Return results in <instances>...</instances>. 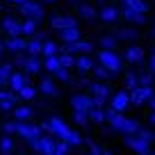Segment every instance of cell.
<instances>
[{"mask_svg":"<svg viewBox=\"0 0 155 155\" xmlns=\"http://www.w3.org/2000/svg\"><path fill=\"white\" fill-rule=\"evenodd\" d=\"M71 107H73V110L91 112L94 107H96V103H94V96H91V94H75V96L71 98Z\"/></svg>","mask_w":155,"mask_h":155,"instance_id":"52a82bcc","label":"cell"},{"mask_svg":"<svg viewBox=\"0 0 155 155\" xmlns=\"http://www.w3.org/2000/svg\"><path fill=\"white\" fill-rule=\"evenodd\" d=\"M16 126H18V121H7V123H2V130H5L7 135H14V132H16Z\"/></svg>","mask_w":155,"mask_h":155,"instance_id":"f6af8a7d","label":"cell"},{"mask_svg":"<svg viewBox=\"0 0 155 155\" xmlns=\"http://www.w3.org/2000/svg\"><path fill=\"white\" fill-rule=\"evenodd\" d=\"M2 30H5L9 37H23V23H18V21L12 18V16L2 18Z\"/></svg>","mask_w":155,"mask_h":155,"instance_id":"4fadbf2b","label":"cell"},{"mask_svg":"<svg viewBox=\"0 0 155 155\" xmlns=\"http://www.w3.org/2000/svg\"><path fill=\"white\" fill-rule=\"evenodd\" d=\"M30 148L41 155H53L57 150V141H53L50 137H37V139H30Z\"/></svg>","mask_w":155,"mask_h":155,"instance_id":"5b68a950","label":"cell"},{"mask_svg":"<svg viewBox=\"0 0 155 155\" xmlns=\"http://www.w3.org/2000/svg\"><path fill=\"white\" fill-rule=\"evenodd\" d=\"M57 32H59V39L64 44H75V41L82 39V34H80L78 28H66V30H57Z\"/></svg>","mask_w":155,"mask_h":155,"instance_id":"d6986e66","label":"cell"},{"mask_svg":"<svg viewBox=\"0 0 155 155\" xmlns=\"http://www.w3.org/2000/svg\"><path fill=\"white\" fill-rule=\"evenodd\" d=\"M25 84H28V73H25V71H14V73H12V78H9V89H12V91L18 94Z\"/></svg>","mask_w":155,"mask_h":155,"instance_id":"5bb4252c","label":"cell"},{"mask_svg":"<svg viewBox=\"0 0 155 155\" xmlns=\"http://www.w3.org/2000/svg\"><path fill=\"white\" fill-rule=\"evenodd\" d=\"M37 23H39V21H34V18L23 21V37H34V32H37Z\"/></svg>","mask_w":155,"mask_h":155,"instance_id":"8d00e7d4","label":"cell"},{"mask_svg":"<svg viewBox=\"0 0 155 155\" xmlns=\"http://www.w3.org/2000/svg\"><path fill=\"white\" fill-rule=\"evenodd\" d=\"M59 50H66V53H73V55H89L94 50V44L91 41H75V44H64Z\"/></svg>","mask_w":155,"mask_h":155,"instance_id":"30bf717a","label":"cell"},{"mask_svg":"<svg viewBox=\"0 0 155 155\" xmlns=\"http://www.w3.org/2000/svg\"><path fill=\"white\" fill-rule=\"evenodd\" d=\"M103 155H112V153H107V150H105V153H103Z\"/></svg>","mask_w":155,"mask_h":155,"instance_id":"6f0895ef","label":"cell"},{"mask_svg":"<svg viewBox=\"0 0 155 155\" xmlns=\"http://www.w3.org/2000/svg\"><path fill=\"white\" fill-rule=\"evenodd\" d=\"M50 25L55 30H66V28H78V21L73 16H53Z\"/></svg>","mask_w":155,"mask_h":155,"instance_id":"e0dca14e","label":"cell"},{"mask_svg":"<svg viewBox=\"0 0 155 155\" xmlns=\"http://www.w3.org/2000/svg\"><path fill=\"white\" fill-rule=\"evenodd\" d=\"M59 64H62L64 68H75V62H78V55L73 53H66V50H59Z\"/></svg>","mask_w":155,"mask_h":155,"instance_id":"7402d4cb","label":"cell"},{"mask_svg":"<svg viewBox=\"0 0 155 155\" xmlns=\"http://www.w3.org/2000/svg\"><path fill=\"white\" fill-rule=\"evenodd\" d=\"M107 121L116 132H123V135H137V130H139V123L135 119H126L121 112L112 110V107L107 110Z\"/></svg>","mask_w":155,"mask_h":155,"instance_id":"6da1fadb","label":"cell"},{"mask_svg":"<svg viewBox=\"0 0 155 155\" xmlns=\"http://www.w3.org/2000/svg\"><path fill=\"white\" fill-rule=\"evenodd\" d=\"M73 121H75L78 126H87V123L91 121V116H89V112H84V110H75L73 112Z\"/></svg>","mask_w":155,"mask_h":155,"instance_id":"836d02e7","label":"cell"},{"mask_svg":"<svg viewBox=\"0 0 155 155\" xmlns=\"http://www.w3.org/2000/svg\"><path fill=\"white\" fill-rule=\"evenodd\" d=\"M116 44H119V37H116V34H105V37H101L103 50H114Z\"/></svg>","mask_w":155,"mask_h":155,"instance_id":"f1b7e54d","label":"cell"},{"mask_svg":"<svg viewBox=\"0 0 155 155\" xmlns=\"http://www.w3.org/2000/svg\"><path fill=\"white\" fill-rule=\"evenodd\" d=\"M39 91L41 94H46V96H57V84H55V80L53 78H44L41 82H39Z\"/></svg>","mask_w":155,"mask_h":155,"instance_id":"44dd1931","label":"cell"},{"mask_svg":"<svg viewBox=\"0 0 155 155\" xmlns=\"http://www.w3.org/2000/svg\"><path fill=\"white\" fill-rule=\"evenodd\" d=\"M148 105H150V110L155 112V96H153V98H150V101H148Z\"/></svg>","mask_w":155,"mask_h":155,"instance_id":"db71d44e","label":"cell"},{"mask_svg":"<svg viewBox=\"0 0 155 155\" xmlns=\"http://www.w3.org/2000/svg\"><path fill=\"white\" fill-rule=\"evenodd\" d=\"M75 68H78V71H82V73H87V71H94V59L89 57V55H78Z\"/></svg>","mask_w":155,"mask_h":155,"instance_id":"603a6c76","label":"cell"},{"mask_svg":"<svg viewBox=\"0 0 155 155\" xmlns=\"http://www.w3.org/2000/svg\"><path fill=\"white\" fill-rule=\"evenodd\" d=\"M130 94L128 91H116L114 96H112V101H110V105H112V110H116V112H126V107L130 105Z\"/></svg>","mask_w":155,"mask_h":155,"instance_id":"7c38bea8","label":"cell"},{"mask_svg":"<svg viewBox=\"0 0 155 155\" xmlns=\"http://www.w3.org/2000/svg\"><path fill=\"white\" fill-rule=\"evenodd\" d=\"M150 121H153V123H155V112H153V114H150Z\"/></svg>","mask_w":155,"mask_h":155,"instance_id":"11a10c76","label":"cell"},{"mask_svg":"<svg viewBox=\"0 0 155 155\" xmlns=\"http://www.w3.org/2000/svg\"><path fill=\"white\" fill-rule=\"evenodd\" d=\"M137 137H141V139L150 141V144L155 141V132H150V130H144V128H139V130H137Z\"/></svg>","mask_w":155,"mask_h":155,"instance_id":"ee69618b","label":"cell"},{"mask_svg":"<svg viewBox=\"0 0 155 155\" xmlns=\"http://www.w3.org/2000/svg\"><path fill=\"white\" fill-rule=\"evenodd\" d=\"M87 146H89V155H103L105 153V150H103L98 144H94V141H87Z\"/></svg>","mask_w":155,"mask_h":155,"instance_id":"7dc6e473","label":"cell"},{"mask_svg":"<svg viewBox=\"0 0 155 155\" xmlns=\"http://www.w3.org/2000/svg\"><path fill=\"white\" fill-rule=\"evenodd\" d=\"M14 148H16V144L9 139V137H2V139H0V153H2V155L14 153Z\"/></svg>","mask_w":155,"mask_h":155,"instance_id":"74e56055","label":"cell"},{"mask_svg":"<svg viewBox=\"0 0 155 155\" xmlns=\"http://www.w3.org/2000/svg\"><path fill=\"white\" fill-rule=\"evenodd\" d=\"M123 5H128V7H132V9H137V12H141V14H146L148 12V5H146L144 0H121Z\"/></svg>","mask_w":155,"mask_h":155,"instance_id":"d590c367","label":"cell"},{"mask_svg":"<svg viewBox=\"0 0 155 155\" xmlns=\"http://www.w3.org/2000/svg\"><path fill=\"white\" fill-rule=\"evenodd\" d=\"M126 146L135 155H153V150H150V141L141 139V137H137V135H128L126 137Z\"/></svg>","mask_w":155,"mask_h":155,"instance_id":"7a4b0ae2","label":"cell"},{"mask_svg":"<svg viewBox=\"0 0 155 155\" xmlns=\"http://www.w3.org/2000/svg\"><path fill=\"white\" fill-rule=\"evenodd\" d=\"M5 50H7V46H5V39H0V55H5Z\"/></svg>","mask_w":155,"mask_h":155,"instance_id":"f907efd6","label":"cell"},{"mask_svg":"<svg viewBox=\"0 0 155 155\" xmlns=\"http://www.w3.org/2000/svg\"><path fill=\"white\" fill-rule=\"evenodd\" d=\"M44 68L46 71H50L55 75V73L62 68V64H59V57H44Z\"/></svg>","mask_w":155,"mask_h":155,"instance_id":"1f68e13d","label":"cell"},{"mask_svg":"<svg viewBox=\"0 0 155 155\" xmlns=\"http://www.w3.org/2000/svg\"><path fill=\"white\" fill-rule=\"evenodd\" d=\"M89 116H91L94 123H103V121H107V110L105 107H94V110L89 112Z\"/></svg>","mask_w":155,"mask_h":155,"instance_id":"d6a6232c","label":"cell"},{"mask_svg":"<svg viewBox=\"0 0 155 155\" xmlns=\"http://www.w3.org/2000/svg\"><path fill=\"white\" fill-rule=\"evenodd\" d=\"M116 37H119V39H137V32L132 28H123V30L116 32Z\"/></svg>","mask_w":155,"mask_h":155,"instance_id":"b9f144b4","label":"cell"},{"mask_svg":"<svg viewBox=\"0 0 155 155\" xmlns=\"http://www.w3.org/2000/svg\"><path fill=\"white\" fill-rule=\"evenodd\" d=\"M55 78H57V80H62V82H71V68H59L57 73H55Z\"/></svg>","mask_w":155,"mask_h":155,"instance_id":"7bdbcfd3","label":"cell"},{"mask_svg":"<svg viewBox=\"0 0 155 155\" xmlns=\"http://www.w3.org/2000/svg\"><path fill=\"white\" fill-rule=\"evenodd\" d=\"M25 59H28V55H23V53H16V57H14V62H16V66H21V68H23V64H25Z\"/></svg>","mask_w":155,"mask_h":155,"instance_id":"c3c4849f","label":"cell"},{"mask_svg":"<svg viewBox=\"0 0 155 155\" xmlns=\"http://www.w3.org/2000/svg\"><path fill=\"white\" fill-rule=\"evenodd\" d=\"M126 59H128L130 64H139L141 59H144V50L137 48V46H132V48L126 50Z\"/></svg>","mask_w":155,"mask_h":155,"instance_id":"cb8c5ba5","label":"cell"},{"mask_svg":"<svg viewBox=\"0 0 155 155\" xmlns=\"http://www.w3.org/2000/svg\"><path fill=\"white\" fill-rule=\"evenodd\" d=\"M119 14H121V9H116V7H110V5H105L101 12H98L101 21H105V23H114V21L119 18Z\"/></svg>","mask_w":155,"mask_h":155,"instance_id":"ffe728a7","label":"cell"},{"mask_svg":"<svg viewBox=\"0 0 155 155\" xmlns=\"http://www.w3.org/2000/svg\"><path fill=\"white\" fill-rule=\"evenodd\" d=\"M98 64H103V66H107L112 73H119L123 66L121 57L114 53V50H101V55H98Z\"/></svg>","mask_w":155,"mask_h":155,"instance_id":"277c9868","label":"cell"},{"mask_svg":"<svg viewBox=\"0 0 155 155\" xmlns=\"http://www.w3.org/2000/svg\"><path fill=\"white\" fill-rule=\"evenodd\" d=\"M103 2H105V0H103Z\"/></svg>","mask_w":155,"mask_h":155,"instance_id":"6125c7cd","label":"cell"},{"mask_svg":"<svg viewBox=\"0 0 155 155\" xmlns=\"http://www.w3.org/2000/svg\"><path fill=\"white\" fill-rule=\"evenodd\" d=\"M64 139H66L68 144L73 146V148H75V146H80V144H82V137H80V132H75V130H71V132H68L66 137H64Z\"/></svg>","mask_w":155,"mask_h":155,"instance_id":"f35d334b","label":"cell"},{"mask_svg":"<svg viewBox=\"0 0 155 155\" xmlns=\"http://www.w3.org/2000/svg\"><path fill=\"white\" fill-rule=\"evenodd\" d=\"M139 87V73L135 71H126V89L128 91H132V89Z\"/></svg>","mask_w":155,"mask_h":155,"instance_id":"f546056e","label":"cell"},{"mask_svg":"<svg viewBox=\"0 0 155 155\" xmlns=\"http://www.w3.org/2000/svg\"><path fill=\"white\" fill-rule=\"evenodd\" d=\"M41 68H44V59L37 57V55H28V59H25V64H23V71L28 73V75H39Z\"/></svg>","mask_w":155,"mask_h":155,"instance_id":"8fae6325","label":"cell"},{"mask_svg":"<svg viewBox=\"0 0 155 155\" xmlns=\"http://www.w3.org/2000/svg\"><path fill=\"white\" fill-rule=\"evenodd\" d=\"M121 16L128 21V23H135V25L144 23V14L137 12V9H132V7H128V5H121Z\"/></svg>","mask_w":155,"mask_h":155,"instance_id":"2e32d148","label":"cell"},{"mask_svg":"<svg viewBox=\"0 0 155 155\" xmlns=\"http://www.w3.org/2000/svg\"><path fill=\"white\" fill-rule=\"evenodd\" d=\"M7 2H12V5H18V7H21L23 2H28V0H7Z\"/></svg>","mask_w":155,"mask_h":155,"instance_id":"816d5d0a","label":"cell"},{"mask_svg":"<svg viewBox=\"0 0 155 155\" xmlns=\"http://www.w3.org/2000/svg\"><path fill=\"white\" fill-rule=\"evenodd\" d=\"M78 12H80V16H82L84 21H96V18H101V16H98V12L94 9L91 5H80V7H78Z\"/></svg>","mask_w":155,"mask_h":155,"instance_id":"4316f807","label":"cell"},{"mask_svg":"<svg viewBox=\"0 0 155 155\" xmlns=\"http://www.w3.org/2000/svg\"><path fill=\"white\" fill-rule=\"evenodd\" d=\"M153 37H155V28H153Z\"/></svg>","mask_w":155,"mask_h":155,"instance_id":"680465c9","label":"cell"},{"mask_svg":"<svg viewBox=\"0 0 155 155\" xmlns=\"http://www.w3.org/2000/svg\"><path fill=\"white\" fill-rule=\"evenodd\" d=\"M153 155H155V150H153Z\"/></svg>","mask_w":155,"mask_h":155,"instance_id":"94428289","label":"cell"},{"mask_svg":"<svg viewBox=\"0 0 155 155\" xmlns=\"http://www.w3.org/2000/svg\"><path fill=\"white\" fill-rule=\"evenodd\" d=\"M59 55V46L55 44L53 39H46L44 41V55L41 57H57Z\"/></svg>","mask_w":155,"mask_h":155,"instance_id":"d4e9b609","label":"cell"},{"mask_svg":"<svg viewBox=\"0 0 155 155\" xmlns=\"http://www.w3.org/2000/svg\"><path fill=\"white\" fill-rule=\"evenodd\" d=\"M153 96H155V94H153V87H150V84H148V87H141V84H139L137 89L130 91V101L135 103V105H144V103H148Z\"/></svg>","mask_w":155,"mask_h":155,"instance_id":"9c48e42d","label":"cell"},{"mask_svg":"<svg viewBox=\"0 0 155 155\" xmlns=\"http://www.w3.org/2000/svg\"><path fill=\"white\" fill-rule=\"evenodd\" d=\"M44 37H32L28 39V46H25V53L28 55H37V57H41L44 55Z\"/></svg>","mask_w":155,"mask_h":155,"instance_id":"9a60e30c","label":"cell"},{"mask_svg":"<svg viewBox=\"0 0 155 155\" xmlns=\"http://www.w3.org/2000/svg\"><path fill=\"white\" fill-rule=\"evenodd\" d=\"M153 75H155L153 71H141L139 73V84L141 87H148V84L153 82Z\"/></svg>","mask_w":155,"mask_h":155,"instance_id":"60d3db41","label":"cell"},{"mask_svg":"<svg viewBox=\"0 0 155 155\" xmlns=\"http://www.w3.org/2000/svg\"><path fill=\"white\" fill-rule=\"evenodd\" d=\"M16 135L30 141V139H37V137H41V128L34 126V123H30V121H18V126H16Z\"/></svg>","mask_w":155,"mask_h":155,"instance_id":"8992f818","label":"cell"},{"mask_svg":"<svg viewBox=\"0 0 155 155\" xmlns=\"http://www.w3.org/2000/svg\"><path fill=\"white\" fill-rule=\"evenodd\" d=\"M14 116H16V121H30V116H32V107H30V105H16Z\"/></svg>","mask_w":155,"mask_h":155,"instance_id":"484cf974","label":"cell"},{"mask_svg":"<svg viewBox=\"0 0 155 155\" xmlns=\"http://www.w3.org/2000/svg\"><path fill=\"white\" fill-rule=\"evenodd\" d=\"M68 150H71V144H68L66 139H59V141H57V153H64V155H66Z\"/></svg>","mask_w":155,"mask_h":155,"instance_id":"bcb514c9","label":"cell"},{"mask_svg":"<svg viewBox=\"0 0 155 155\" xmlns=\"http://www.w3.org/2000/svg\"><path fill=\"white\" fill-rule=\"evenodd\" d=\"M41 130H48V132H53L55 137H59V139H64V137L71 132V128L66 126V123L62 121V119H57V116H53V119H48V121H44L41 123Z\"/></svg>","mask_w":155,"mask_h":155,"instance_id":"3957f363","label":"cell"},{"mask_svg":"<svg viewBox=\"0 0 155 155\" xmlns=\"http://www.w3.org/2000/svg\"><path fill=\"white\" fill-rule=\"evenodd\" d=\"M53 155H64V153H57V150H55V153H53Z\"/></svg>","mask_w":155,"mask_h":155,"instance_id":"9f6ffc18","label":"cell"},{"mask_svg":"<svg viewBox=\"0 0 155 155\" xmlns=\"http://www.w3.org/2000/svg\"><path fill=\"white\" fill-rule=\"evenodd\" d=\"M34 96H37V89H34L32 84H25V87L18 91V98H21L23 103H30V101H34Z\"/></svg>","mask_w":155,"mask_h":155,"instance_id":"4dcf8cb0","label":"cell"},{"mask_svg":"<svg viewBox=\"0 0 155 155\" xmlns=\"http://www.w3.org/2000/svg\"><path fill=\"white\" fill-rule=\"evenodd\" d=\"M12 73H14L12 64H0V87L9 84V78H12Z\"/></svg>","mask_w":155,"mask_h":155,"instance_id":"83f0119b","label":"cell"},{"mask_svg":"<svg viewBox=\"0 0 155 155\" xmlns=\"http://www.w3.org/2000/svg\"><path fill=\"white\" fill-rule=\"evenodd\" d=\"M16 105H18V101H12V98H2L0 101V110L2 112H14Z\"/></svg>","mask_w":155,"mask_h":155,"instance_id":"ab89813d","label":"cell"},{"mask_svg":"<svg viewBox=\"0 0 155 155\" xmlns=\"http://www.w3.org/2000/svg\"><path fill=\"white\" fill-rule=\"evenodd\" d=\"M21 14H23L25 18L41 21V18H44V7L39 5V2H34V0H28V2H23V5H21Z\"/></svg>","mask_w":155,"mask_h":155,"instance_id":"ba28073f","label":"cell"},{"mask_svg":"<svg viewBox=\"0 0 155 155\" xmlns=\"http://www.w3.org/2000/svg\"><path fill=\"white\" fill-rule=\"evenodd\" d=\"M5 46H7V50H12V53H23L25 46H28V39H23V37H7Z\"/></svg>","mask_w":155,"mask_h":155,"instance_id":"ac0fdd59","label":"cell"},{"mask_svg":"<svg viewBox=\"0 0 155 155\" xmlns=\"http://www.w3.org/2000/svg\"><path fill=\"white\" fill-rule=\"evenodd\" d=\"M148 71H153V73H155V53L148 57Z\"/></svg>","mask_w":155,"mask_h":155,"instance_id":"681fc988","label":"cell"},{"mask_svg":"<svg viewBox=\"0 0 155 155\" xmlns=\"http://www.w3.org/2000/svg\"><path fill=\"white\" fill-rule=\"evenodd\" d=\"M153 53H155V46H153Z\"/></svg>","mask_w":155,"mask_h":155,"instance_id":"91938a15","label":"cell"},{"mask_svg":"<svg viewBox=\"0 0 155 155\" xmlns=\"http://www.w3.org/2000/svg\"><path fill=\"white\" fill-rule=\"evenodd\" d=\"M5 96H7V89H5V87H0V101H2Z\"/></svg>","mask_w":155,"mask_h":155,"instance_id":"f5cc1de1","label":"cell"},{"mask_svg":"<svg viewBox=\"0 0 155 155\" xmlns=\"http://www.w3.org/2000/svg\"><path fill=\"white\" fill-rule=\"evenodd\" d=\"M94 75H96V78H101V80H112V78H114V73H112L107 66L98 64V66H94Z\"/></svg>","mask_w":155,"mask_h":155,"instance_id":"e575fe53","label":"cell"}]
</instances>
